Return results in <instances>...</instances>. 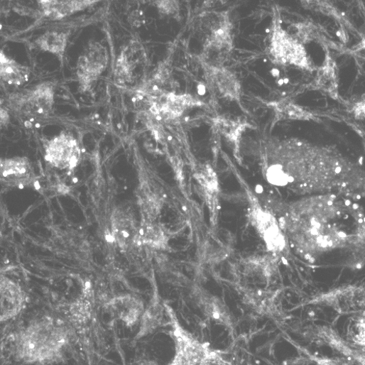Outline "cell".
Listing matches in <instances>:
<instances>
[{
	"mask_svg": "<svg viewBox=\"0 0 365 365\" xmlns=\"http://www.w3.org/2000/svg\"><path fill=\"white\" fill-rule=\"evenodd\" d=\"M168 238L165 231L158 224L149 222H144L139 227L138 244L156 249H165Z\"/></svg>",
	"mask_w": 365,
	"mask_h": 365,
	"instance_id": "cell-18",
	"label": "cell"
},
{
	"mask_svg": "<svg viewBox=\"0 0 365 365\" xmlns=\"http://www.w3.org/2000/svg\"><path fill=\"white\" fill-rule=\"evenodd\" d=\"M112 236L116 244L124 250L139 245V227L131 216L116 209L111 217Z\"/></svg>",
	"mask_w": 365,
	"mask_h": 365,
	"instance_id": "cell-10",
	"label": "cell"
},
{
	"mask_svg": "<svg viewBox=\"0 0 365 365\" xmlns=\"http://www.w3.org/2000/svg\"><path fill=\"white\" fill-rule=\"evenodd\" d=\"M352 340L356 347L365 349V317L356 321L352 334Z\"/></svg>",
	"mask_w": 365,
	"mask_h": 365,
	"instance_id": "cell-24",
	"label": "cell"
},
{
	"mask_svg": "<svg viewBox=\"0 0 365 365\" xmlns=\"http://www.w3.org/2000/svg\"><path fill=\"white\" fill-rule=\"evenodd\" d=\"M243 301L260 316L274 318L280 315V294L277 290L246 288L243 291Z\"/></svg>",
	"mask_w": 365,
	"mask_h": 365,
	"instance_id": "cell-8",
	"label": "cell"
},
{
	"mask_svg": "<svg viewBox=\"0 0 365 365\" xmlns=\"http://www.w3.org/2000/svg\"><path fill=\"white\" fill-rule=\"evenodd\" d=\"M108 53L105 48L99 43L90 44L86 55L78 60V77L83 85L92 83L106 69Z\"/></svg>",
	"mask_w": 365,
	"mask_h": 365,
	"instance_id": "cell-9",
	"label": "cell"
},
{
	"mask_svg": "<svg viewBox=\"0 0 365 365\" xmlns=\"http://www.w3.org/2000/svg\"><path fill=\"white\" fill-rule=\"evenodd\" d=\"M309 332L314 342L330 348L355 365H365V352L354 347L332 327L315 326Z\"/></svg>",
	"mask_w": 365,
	"mask_h": 365,
	"instance_id": "cell-5",
	"label": "cell"
},
{
	"mask_svg": "<svg viewBox=\"0 0 365 365\" xmlns=\"http://www.w3.org/2000/svg\"><path fill=\"white\" fill-rule=\"evenodd\" d=\"M66 327L53 320L34 322L16 337V354L28 363L51 362L61 357L68 343Z\"/></svg>",
	"mask_w": 365,
	"mask_h": 365,
	"instance_id": "cell-1",
	"label": "cell"
},
{
	"mask_svg": "<svg viewBox=\"0 0 365 365\" xmlns=\"http://www.w3.org/2000/svg\"><path fill=\"white\" fill-rule=\"evenodd\" d=\"M308 303L329 307L342 315H356L365 310V288L343 286L319 295Z\"/></svg>",
	"mask_w": 365,
	"mask_h": 365,
	"instance_id": "cell-3",
	"label": "cell"
},
{
	"mask_svg": "<svg viewBox=\"0 0 365 365\" xmlns=\"http://www.w3.org/2000/svg\"><path fill=\"white\" fill-rule=\"evenodd\" d=\"M244 273L259 280H269L273 276L277 268L276 254L248 258L244 265Z\"/></svg>",
	"mask_w": 365,
	"mask_h": 365,
	"instance_id": "cell-15",
	"label": "cell"
},
{
	"mask_svg": "<svg viewBox=\"0 0 365 365\" xmlns=\"http://www.w3.org/2000/svg\"><path fill=\"white\" fill-rule=\"evenodd\" d=\"M0 72L3 80L10 85L21 86L28 81L30 70L11 60L1 51Z\"/></svg>",
	"mask_w": 365,
	"mask_h": 365,
	"instance_id": "cell-17",
	"label": "cell"
},
{
	"mask_svg": "<svg viewBox=\"0 0 365 365\" xmlns=\"http://www.w3.org/2000/svg\"><path fill=\"white\" fill-rule=\"evenodd\" d=\"M304 353L305 357L311 363L316 365H355L352 361L344 356L329 357L314 354L307 351H305Z\"/></svg>",
	"mask_w": 365,
	"mask_h": 365,
	"instance_id": "cell-23",
	"label": "cell"
},
{
	"mask_svg": "<svg viewBox=\"0 0 365 365\" xmlns=\"http://www.w3.org/2000/svg\"><path fill=\"white\" fill-rule=\"evenodd\" d=\"M67 36L64 33L48 32L38 38L36 43L42 50L62 56L67 45Z\"/></svg>",
	"mask_w": 365,
	"mask_h": 365,
	"instance_id": "cell-20",
	"label": "cell"
},
{
	"mask_svg": "<svg viewBox=\"0 0 365 365\" xmlns=\"http://www.w3.org/2000/svg\"><path fill=\"white\" fill-rule=\"evenodd\" d=\"M28 102L31 109H37L38 114H47L53 104V90L50 86L41 85L32 93Z\"/></svg>",
	"mask_w": 365,
	"mask_h": 365,
	"instance_id": "cell-21",
	"label": "cell"
},
{
	"mask_svg": "<svg viewBox=\"0 0 365 365\" xmlns=\"http://www.w3.org/2000/svg\"><path fill=\"white\" fill-rule=\"evenodd\" d=\"M171 320L175 354L168 365H212L219 356L211 347L198 340L179 323L173 312Z\"/></svg>",
	"mask_w": 365,
	"mask_h": 365,
	"instance_id": "cell-2",
	"label": "cell"
},
{
	"mask_svg": "<svg viewBox=\"0 0 365 365\" xmlns=\"http://www.w3.org/2000/svg\"><path fill=\"white\" fill-rule=\"evenodd\" d=\"M197 180L205 195H207V200L215 201L219 192V182L214 170L211 168L204 170Z\"/></svg>",
	"mask_w": 365,
	"mask_h": 365,
	"instance_id": "cell-22",
	"label": "cell"
},
{
	"mask_svg": "<svg viewBox=\"0 0 365 365\" xmlns=\"http://www.w3.org/2000/svg\"><path fill=\"white\" fill-rule=\"evenodd\" d=\"M134 365H160V364L153 360L143 359L142 361H138Z\"/></svg>",
	"mask_w": 365,
	"mask_h": 365,
	"instance_id": "cell-25",
	"label": "cell"
},
{
	"mask_svg": "<svg viewBox=\"0 0 365 365\" xmlns=\"http://www.w3.org/2000/svg\"><path fill=\"white\" fill-rule=\"evenodd\" d=\"M249 209L251 223L264 240L268 250L274 254L283 251L286 238L278 219L256 199L250 202Z\"/></svg>",
	"mask_w": 365,
	"mask_h": 365,
	"instance_id": "cell-4",
	"label": "cell"
},
{
	"mask_svg": "<svg viewBox=\"0 0 365 365\" xmlns=\"http://www.w3.org/2000/svg\"><path fill=\"white\" fill-rule=\"evenodd\" d=\"M0 303H1V322H6L20 314L25 296L21 286L6 277L1 278L0 284Z\"/></svg>",
	"mask_w": 365,
	"mask_h": 365,
	"instance_id": "cell-13",
	"label": "cell"
},
{
	"mask_svg": "<svg viewBox=\"0 0 365 365\" xmlns=\"http://www.w3.org/2000/svg\"><path fill=\"white\" fill-rule=\"evenodd\" d=\"M164 322L165 306L159 301L154 300L143 312L137 338L153 333L162 327Z\"/></svg>",
	"mask_w": 365,
	"mask_h": 365,
	"instance_id": "cell-16",
	"label": "cell"
},
{
	"mask_svg": "<svg viewBox=\"0 0 365 365\" xmlns=\"http://www.w3.org/2000/svg\"><path fill=\"white\" fill-rule=\"evenodd\" d=\"M81 150L75 139L65 134L52 139L45 149V159L59 169H72L80 163Z\"/></svg>",
	"mask_w": 365,
	"mask_h": 365,
	"instance_id": "cell-6",
	"label": "cell"
},
{
	"mask_svg": "<svg viewBox=\"0 0 365 365\" xmlns=\"http://www.w3.org/2000/svg\"><path fill=\"white\" fill-rule=\"evenodd\" d=\"M1 119L4 122L9 119L8 114L3 109L1 110Z\"/></svg>",
	"mask_w": 365,
	"mask_h": 365,
	"instance_id": "cell-26",
	"label": "cell"
},
{
	"mask_svg": "<svg viewBox=\"0 0 365 365\" xmlns=\"http://www.w3.org/2000/svg\"><path fill=\"white\" fill-rule=\"evenodd\" d=\"M271 50V54L279 62H290L299 66L307 65L305 52L303 46L282 31L280 26L274 31Z\"/></svg>",
	"mask_w": 365,
	"mask_h": 365,
	"instance_id": "cell-7",
	"label": "cell"
},
{
	"mask_svg": "<svg viewBox=\"0 0 365 365\" xmlns=\"http://www.w3.org/2000/svg\"><path fill=\"white\" fill-rule=\"evenodd\" d=\"M212 68V82L220 94L224 97L237 98L240 93V86L236 80L230 72L220 67Z\"/></svg>",
	"mask_w": 365,
	"mask_h": 365,
	"instance_id": "cell-19",
	"label": "cell"
},
{
	"mask_svg": "<svg viewBox=\"0 0 365 365\" xmlns=\"http://www.w3.org/2000/svg\"><path fill=\"white\" fill-rule=\"evenodd\" d=\"M2 180L11 186L21 187L32 184L34 173L28 159L16 158L1 161L0 164Z\"/></svg>",
	"mask_w": 365,
	"mask_h": 365,
	"instance_id": "cell-11",
	"label": "cell"
},
{
	"mask_svg": "<svg viewBox=\"0 0 365 365\" xmlns=\"http://www.w3.org/2000/svg\"><path fill=\"white\" fill-rule=\"evenodd\" d=\"M109 306L114 317L129 327L141 320L145 310L143 302L133 295L117 297L110 301Z\"/></svg>",
	"mask_w": 365,
	"mask_h": 365,
	"instance_id": "cell-14",
	"label": "cell"
},
{
	"mask_svg": "<svg viewBox=\"0 0 365 365\" xmlns=\"http://www.w3.org/2000/svg\"><path fill=\"white\" fill-rule=\"evenodd\" d=\"M196 303L202 314L229 329H233L231 312L225 303L217 296L203 290L196 292Z\"/></svg>",
	"mask_w": 365,
	"mask_h": 365,
	"instance_id": "cell-12",
	"label": "cell"
}]
</instances>
